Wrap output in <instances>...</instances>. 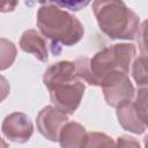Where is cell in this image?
Here are the masks:
<instances>
[{
	"instance_id": "cell-1",
	"label": "cell",
	"mask_w": 148,
	"mask_h": 148,
	"mask_svg": "<svg viewBox=\"0 0 148 148\" xmlns=\"http://www.w3.org/2000/svg\"><path fill=\"white\" fill-rule=\"evenodd\" d=\"M43 82L50 91V98L56 109L67 116L76 111L86 86L77 76L74 61H59L47 67Z\"/></svg>"
},
{
	"instance_id": "cell-2",
	"label": "cell",
	"mask_w": 148,
	"mask_h": 148,
	"mask_svg": "<svg viewBox=\"0 0 148 148\" xmlns=\"http://www.w3.org/2000/svg\"><path fill=\"white\" fill-rule=\"evenodd\" d=\"M37 27L42 35L52 44V51L60 45L72 46L81 40L84 34L83 24L71 13L54 2H40L37 12Z\"/></svg>"
},
{
	"instance_id": "cell-3",
	"label": "cell",
	"mask_w": 148,
	"mask_h": 148,
	"mask_svg": "<svg viewBox=\"0 0 148 148\" xmlns=\"http://www.w3.org/2000/svg\"><path fill=\"white\" fill-rule=\"evenodd\" d=\"M92 10L98 27L111 39H134L140 28L139 16L125 2L116 0H97Z\"/></svg>"
},
{
	"instance_id": "cell-4",
	"label": "cell",
	"mask_w": 148,
	"mask_h": 148,
	"mask_svg": "<svg viewBox=\"0 0 148 148\" xmlns=\"http://www.w3.org/2000/svg\"><path fill=\"white\" fill-rule=\"evenodd\" d=\"M135 54V45L130 43L113 44L98 51L88 62L90 84L99 86L103 77L111 72L118 71L128 74L130 65Z\"/></svg>"
},
{
	"instance_id": "cell-5",
	"label": "cell",
	"mask_w": 148,
	"mask_h": 148,
	"mask_svg": "<svg viewBox=\"0 0 148 148\" xmlns=\"http://www.w3.org/2000/svg\"><path fill=\"white\" fill-rule=\"evenodd\" d=\"M103 95L108 105L120 108L130 102L135 96V89L128 77V74L123 72H111L101 81Z\"/></svg>"
},
{
	"instance_id": "cell-6",
	"label": "cell",
	"mask_w": 148,
	"mask_h": 148,
	"mask_svg": "<svg viewBox=\"0 0 148 148\" xmlns=\"http://www.w3.org/2000/svg\"><path fill=\"white\" fill-rule=\"evenodd\" d=\"M68 123V116L60 112L53 105L43 108L36 118L38 132L50 141H58L61 128Z\"/></svg>"
},
{
	"instance_id": "cell-7",
	"label": "cell",
	"mask_w": 148,
	"mask_h": 148,
	"mask_svg": "<svg viewBox=\"0 0 148 148\" xmlns=\"http://www.w3.org/2000/svg\"><path fill=\"white\" fill-rule=\"evenodd\" d=\"M1 132L12 142L25 143L34 133V126L25 113L13 112L3 119Z\"/></svg>"
},
{
	"instance_id": "cell-8",
	"label": "cell",
	"mask_w": 148,
	"mask_h": 148,
	"mask_svg": "<svg viewBox=\"0 0 148 148\" xmlns=\"http://www.w3.org/2000/svg\"><path fill=\"white\" fill-rule=\"evenodd\" d=\"M20 47L27 52L34 54L39 61L46 62L49 59V52L45 38L36 30H25L20 39Z\"/></svg>"
},
{
	"instance_id": "cell-9",
	"label": "cell",
	"mask_w": 148,
	"mask_h": 148,
	"mask_svg": "<svg viewBox=\"0 0 148 148\" xmlns=\"http://www.w3.org/2000/svg\"><path fill=\"white\" fill-rule=\"evenodd\" d=\"M86 128L75 121H68L61 128L59 134V143L61 148H83L87 141Z\"/></svg>"
},
{
	"instance_id": "cell-10",
	"label": "cell",
	"mask_w": 148,
	"mask_h": 148,
	"mask_svg": "<svg viewBox=\"0 0 148 148\" xmlns=\"http://www.w3.org/2000/svg\"><path fill=\"white\" fill-rule=\"evenodd\" d=\"M117 117H118V121L120 126L124 130L132 132L134 134H142L147 128V124H145L140 119L132 102L118 108Z\"/></svg>"
},
{
	"instance_id": "cell-11",
	"label": "cell",
	"mask_w": 148,
	"mask_h": 148,
	"mask_svg": "<svg viewBox=\"0 0 148 148\" xmlns=\"http://www.w3.org/2000/svg\"><path fill=\"white\" fill-rule=\"evenodd\" d=\"M17 50L13 42L0 38V71L9 68L16 59Z\"/></svg>"
},
{
	"instance_id": "cell-12",
	"label": "cell",
	"mask_w": 148,
	"mask_h": 148,
	"mask_svg": "<svg viewBox=\"0 0 148 148\" xmlns=\"http://www.w3.org/2000/svg\"><path fill=\"white\" fill-rule=\"evenodd\" d=\"M83 148H116V142L105 133L90 132L87 135V141Z\"/></svg>"
},
{
	"instance_id": "cell-13",
	"label": "cell",
	"mask_w": 148,
	"mask_h": 148,
	"mask_svg": "<svg viewBox=\"0 0 148 148\" xmlns=\"http://www.w3.org/2000/svg\"><path fill=\"white\" fill-rule=\"evenodd\" d=\"M132 75L138 83V87L142 88L147 86V57L142 56L134 60L132 65Z\"/></svg>"
},
{
	"instance_id": "cell-14",
	"label": "cell",
	"mask_w": 148,
	"mask_h": 148,
	"mask_svg": "<svg viewBox=\"0 0 148 148\" xmlns=\"http://www.w3.org/2000/svg\"><path fill=\"white\" fill-rule=\"evenodd\" d=\"M140 119L147 124V88L142 87L139 88L136 95H135V99L134 102H132Z\"/></svg>"
},
{
	"instance_id": "cell-15",
	"label": "cell",
	"mask_w": 148,
	"mask_h": 148,
	"mask_svg": "<svg viewBox=\"0 0 148 148\" xmlns=\"http://www.w3.org/2000/svg\"><path fill=\"white\" fill-rule=\"evenodd\" d=\"M116 148H141V145L132 136L121 135L116 141Z\"/></svg>"
},
{
	"instance_id": "cell-16",
	"label": "cell",
	"mask_w": 148,
	"mask_h": 148,
	"mask_svg": "<svg viewBox=\"0 0 148 148\" xmlns=\"http://www.w3.org/2000/svg\"><path fill=\"white\" fill-rule=\"evenodd\" d=\"M10 92V86L7 79L2 75H0V103L7 98V96Z\"/></svg>"
},
{
	"instance_id": "cell-17",
	"label": "cell",
	"mask_w": 148,
	"mask_h": 148,
	"mask_svg": "<svg viewBox=\"0 0 148 148\" xmlns=\"http://www.w3.org/2000/svg\"><path fill=\"white\" fill-rule=\"evenodd\" d=\"M57 6H59L60 8H68V9H71V10H80L82 7H86L89 2L88 1H84V2H82V1H80V2H60V1H58V2H54Z\"/></svg>"
},
{
	"instance_id": "cell-18",
	"label": "cell",
	"mask_w": 148,
	"mask_h": 148,
	"mask_svg": "<svg viewBox=\"0 0 148 148\" xmlns=\"http://www.w3.org/2000/svg\"><path fill=\"white\" fill-rule=\"evenodd\" d=\"M17 6V2H10V1H0V12L1 13H8L13 12Z\"/></svg>"
},
{
	"instance_id": "cell-19",
	"label": "cell",
	"mask_w": 148,
	"mask_h": 148,
	"mask_svg": "<svg viewBox=\"0 0 148 148\" xmlns=\"http://www.w3.org/2000/svg\"><path fill=\"white\" fill-rule=\"evenodd\" d=\"M0 148H8V145H7V142L0 136Z\"/></svg>"
}]
</instances>
